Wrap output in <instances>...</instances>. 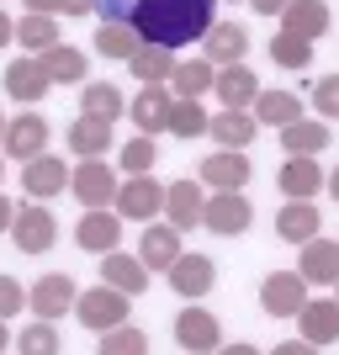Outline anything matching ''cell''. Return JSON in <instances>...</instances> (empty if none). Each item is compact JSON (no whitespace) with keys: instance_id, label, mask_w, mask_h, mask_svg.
<instances>
[{"instance_id":"ba28073f","label":"cell","mask_w":339,"mask_h":355,"mask_svg":"<svg viewBox=\"0 0 339 355\" xmlns=\"http://www.w3.org/2000/svg\"><path fill=\"white\" fill-rule=\"evenodd\" d=\"M74 244L85 254H106L122 244V218L117 207H85L80 212V228H74Z\"/></svg>"},{"instance_id":"52a82bcc","label":"cell","mask_w":339,"mask_h":355,"mask_svg":"<svg viewBox=\"0 0 339 355\" xmlns=\"http://www.w3.org/2000/svg\"><path fill=\"white\" fill-rule=\"evenodd\" d=\"M308 302V282H302V270H270L266 286H260V308L270 318H297V308Z\"/></svg>"},{"instance_id":"ffe728a7","label":"cell","mask_w":339,"mask_h":355,"mask_svg":"<svg viewBox=\"0 0 339 355\" xmlns=\"http://www.w3.org/2000/svg\"><path fill=\"white\" fill-rule=\"evenodd\" d=\"M37 64H43L48 85H85V80H90V74H85V53H80V48H69V43L43 48V53H37Z\"/></svg>"},{"instance_id":"4dcf8cb0","label":"cell","mask_w":339,"mask_h":355,"mask_svg":"<svg viewBox=\"0 0 339 355\" xmlns=\"http://www.w3.org/2000/svg\"><path fill=\"white\" fill-rule=\"evenodd\" d=\"M6 90H11L16 101H43V90H48V74H43V64L37 59H16L11 69H6Z\"/></svg>"},{"instance_id":"8d00e7d4","label":"cell","mask_w":339,"mask_h":355,"mask_svg":"<svg viewBox=\"0 0 339 355\" xmlns=\"http://www.w3.org/2000/svg\"><path fill=\"white\" fill-rule=\"evenodd\" d=\"M133 48H138V32L128 21H101V32H96V53L101 59H128Z\"/></svg>"},{"instance_id":"7bdbcfd3","label":"cell","mask_w":339,"mask_h":355,"mask_svg":"<svg viewBox=\"0 0 339 355\" xmlns=\"http://www.w3.org/2000/svg\"><path fill=\"white\" fill-rule=\"evenodd\" d=\"M27 308V292H21V282L16 276H0V318H11V313Z\"/></svg>"},{"instance_id":"e0dca14e","label":"cell","mask_w":339,"mask_h":355,"mask_svg":"<svg viewBox=\"0 0 339 355\" xmlns=\"http://www.w3.org/2000/svg\"><path fill=\"white\" fill-rule=\"evenodd\" d=\"M202 43H207V64L223 69V64H238L250 53V32L238 27V21H212V27L202 32Z\"/></svg>"},{"instance_id":"bcb514c9","label":"cell","mask_w":339,"mask_h":355,"mask_svg":"<svg viewBox=\"0 0 339 355\" xmlns=\"http://www.w3.org/2000/svg\"><path fill=\"white\" fill-rule=\"evenodd\" d=\"M250 6H254V16H281L286 11V0H250Z\"/></svg>"},{"instance_id":"6da1fadb","label":"cell","mask_w":339,"mask_h":355,"mask_svg":"<svg viewBox=\"0 0 339 355\" xmlns=\"http://www.w3.org/2000/svg\"><path fill=\"white\" fill-rule=\"evenodd\" d=\"M101 21H128L138 43L186 48L212 27V0H90Z\"/></svg>"},{"instance_id":"83f0119b","label":"cell","mask_w":339,"mask_h":355,"mask_svg":"<svg viewBox=\"0 0 339 355\" xmlns=\"http://www.w3.org/2000/svg\"><path fill=\"white\" fill-rule=\"evenodd\" d=\"M128 69H133V80H144V85H159V80H170V69H175V48L138 43L133 53H128Z\"/></svg>"},{"instance_id":"cb8c5ba5","label":"cell","mask_w":339,"mask_h":355,"mask_svg":"<svg viewBox=\"0 0 339 355\" xmlns=\"http://www.w3.org/2000/svg\"><path fill=\"white\" fill-rule=\"evenodd\" d=\"M175 254H180V228L175 223H148L144 244H138V260H144L148 270H170Z\"/></svg>"},{"instance_id":"9a60e30c","label":"cell","mask_w":339,"mask_h":355,"mask_svg":"<svg viewBox=\"0 0 339 355\" xmlns=\"http://www.w3.org/2000/svg\"><path fill=\"white\" fill-rule=\"evenodd\" d=\"M170 106H175V96H170V90L164 85H144L133 96V106H128V117L138 122V133H170Z\"/></svg>"},{"instance_id":"e575fe53","label":"cell","mask_w":339,"mask_h":355,"mask_svg":"<svg viewBox=\"0 0 339 355\" xmlns=\"http://www.w3.org/2000/svg\"><path fill=\"white\" fill-rule=\"evenodd\" d=\"M11 43L32 48V53H43V48H53V43H59V27H53V16H43V11H27L21 21H16Z\"/></svg>"},{"instance_id":"db71d44e","label":"cell","mask_w":339,"mask_h":355,"mask_svg":"<svg viewBox=\"0 0 339 355\" xmlns=\"http://www.w3.org/2000/svg\"><path fill=\"white\" fill-rule=\"evenodd\" d=\"M334 286H339V276H334ZM334 302H339V297H334Z\"/></svg>"},{"instance_id":"d6a6232c","label":"cell","mask_w":339,"mask_h":355,"mask_svg":"<svg viewBox=\"0 0 339 355\" xmlns=\"http://www.w3.org/2000/svg\"><path fill=\"white\" fill-rule=\"evenodd\" d=\"M302 117V101H297L292 90H260L254 96V122H276V128H286V122Z\"/></svg>"},{"instance_id":"4fadbf2b","label":"cell","mask_w":339,"mask_h":355,"mask_svg":"<svg viewBox=\"0 0 339 355\" xmlns=\"http://www.w3.org/2000/svg\"><path fill=\"white\" fill-rule=\"evenodd\" d=\"M21 186H27V196H37V202H48V196H59L64 186H69V164L53 159V154H32L27 164H21Z\"/></svg>"},{"instance_id":"9c48e42d","label":"cell","mask_w":339,"mask_h":355,"mask_svg":"<svg viewBox=\"0 0 339 355\" xmlns=\"http://www.w3.org/2000/svg\"><path fill=\"white\" fill-rule=\"evenodd\" d=\"M254 175V164L244 159V148H218L212 159H202V186H212V191H244Z\"/></svg>"},{"instance_id":"7a4b0ae2","label":"cell","mask_w":339,"mask_h":355,"mask_svg":"<svg viewBox=\"0 0 339 355\" xmlns=\"http://www.w3.org/2000/svg\"><path fill=\"white\" fill-rule=\"evenodd\" d=\"M254 223V207L244 191H212V202H202V228H212L218 239H238Z\"/></svg>"},{"instance_id":"f907efd6","label":"cell","mask_w":339,"mask_h":355,"mask_svg":"<svg viewBox=\"0 0 339 355\" xmlns=\"http://www.w3.org/2000/svg\"><path fill=\"white\" fill-rule=\"evenodd\" d=\"M324 186H329V196H334V202H339V170H334V175L324 180Z\"/></svg>"},{"instance_id":"7dc6e473","label":"cell","mask_w":339,"mask_h":355,"mask_svg":"<svg viewBox=\"0 0 339 355\" xmlns=\"http://www.w3.org/2000/svg\"><path fill=\"white\" fill-rule=\"evenodd\" d=\"M11 218H16V202L6 191H0V234H6V228H11Z\"/></svg>"},{"instance_id":"5bb4252c","label":"cell","mask_w":339,"mask_h":355,"mask_svg":"<svg viewBox=\"0 0 339 355\" xmlns=\"http://www.w3.org/2000/svg\"><path fill=\"white\" fill-rule=\"evenodd\" d=\"M74 282L64 276V270H53V276H43V282L27 292V308L37 313V318H64V313H74Z\"/></svg>"},{"instance_id":"681fc988","label":"cell","mask_w":339,"mask_h":355,"mask_svg":"<svg viewBox=\"0 0 339 355\" xmlns=\"http://www.w3.org/2000/svg\"><path fill=\"white\" fill-rule=\"evenodd\" d=\"M90 11V0H64V16H85Z\"/></svg>"},{"instance_id":"ab89813d","label":"cell","mask_w":339,"mask_h":355,"mask_svg":"<svg viewBox=\"0 0 339 355\" xmlns=\"http://www.w3.org/2000/svg\"><path fill=\"white\" fill-rule=\"evenodd\" d=\"M16 350H21V355H59V350H64V340L53 334V318H37L32 329H21Z\"/></svg>"},{"instance_id":"d4e9b609","label":"cell","mask_w":339,"mask_h":355,"mask_svg":"<svg viewBox=\"0 0 339 355\" xmlns=\"http://www.w3.org/2000/svg\"><path fill=\"white\" fill-rule=\"evenodd\" d=\"M212 90H218L223 106H250L254 96H260V85H254V69L244 59L238 64H223L218 74H212Z\"/></svg>"},{"instance_id":"30bf717a","label":"cell","mask_w":339,"mask_h":355,"mask_svg":"<svg viewBox=\"0 0 339 355\" xmlns=\"http://www.w3.org/2000/svg\"><path fill=\"white\" fill-rule=\"evenodd\" d=\"M170 286H175L180 297H202L212 292V282H218V266H212V254H191V250H180L175 260H170Z\"/></svg>"},{"instance_id":"d590c367","label":"cell","mask_w":339,"mask_h":355,"mask_svg":"<svg viewBox=\"0 0 339 355\" xmlns=\"http://www.w3.org/2000/svg\"><path fill=\"white\" fill-rule=\"evenodd\" d=\"M207 106L202 101H186V96H175V106H170V133L175 138H202L207 133Z\"/></svg>"},{"instance_id":"1f68e13d","label":"cell","mask_w":339,"mask_h":355,"mask_svg":"<svg viewBox=\"0 0 339 355\" xmlns=\"http://www.w3.org/2000/svg\"><path fill=\"white\" fill-rule=\"evenodd\" d=\"M69 148L80 154V159H90V154H106V148H112V122L85 117V112H80V122L69 128Z\"/></svg>"},{"instance_id":"836d02e7","label":"cell","mask_w":339,"mask_h":355,"mask_svg":"<svg viewBox=\"0 0 339 355\" xmlns=\"http://www.w3.org/2000/svg\"><path fill=\"white\" fill-rule=\"evenodd\" d=\"M281 148H286V154H324L329 148V128L324 122H286V128H281Z\"/></svg>"},{"instance_id":"5b68a950","label":"cell","mask_w":339,"mask_h":355,"mask_svg":"<svg viewBox=\"0 0 339 355\" xmlns=\"http://www.w3.org/2000/svg\"><path fill=\"white\" fill-rule=\"evenodd\" d=\"M112 202H117V218L148 223V218H154V212L164 207V186H159V180H154V175H148V170H144V175H128V180H122Z\"/></svg>"},{"instance_id":"603a6c76","label":"cell","mask_w":339,"mask_h":355,"mask_svg":"<svg viewBox=\"0 0 339 355\" xmlns=\"http://www.w3.org/2000/svg\"><path fill=\"white\" fill-rule=\"evenodd\" d=\"M276 186H281V196H318L324 191V170L313 164V154H286Z\"/></svg>"},{"instance_id":"4316f807","label":"cell","mask_w":339,"mask_h":355,"mask_svg":"<svg viewBox=\"0 0 339 355\" xmlns=\"http://www.w3.org/2000/svg\"><path fill=\"white\" fill-rule=\"evenodd\" d=\"M254 128H260V122H254L244 106H223L218 117L207 122V133L218 138L223 148H250V144H254Z\"/></svg>"},{"instance_id":"b9f144b4","label":"cell","mask_w":339,"mask_h":355,"mask_svg":"<svg viewBox=\"0 0 339 355\" xmlns=\"http://www.w3.org/2000/svg\"><path fill=\"white\" fill-rule=\"evenodd\" d=\"M122 164H128V175H144L148 164H154V138H148V133H138L133 144L122 148Z\"/></svg>"},{"instance_id":"816d5d0a","label":"cell","mask_w":339,"mask_h":355,"mask_svg":"<svg viewBox=\"0 0 339 355\" xmlns=\"http://www.w3.org/2000/svg\"><path fill=\"white\" fill-rule=\"evenodd\" d=\"M6 345H11V334H6V318H0V350H6Z\"/></svg>"},{"instance_id":"8992f818","label":"cell","mask_w":339,"mask_h":355,"mask_svg":"<svg viewBox=\"0 0 339 355\" xmlns=\"http://www.w3.org/2000/svg\"><path fill=\"white\" fill-rule=\"evenodd\" d=\"M128 302H133L128 292H117V286L101 282L96 292L74 297V313H80V324H85V329H96V334H101V329H112V324H122V318H128Z\"/></svg>"},{"instance_id":"ee69618b","label":"cell","mask_w":339,"mask_h":355,"mask_svg":"<svg viewBox=\"0 0 339 355\" xmlns=\"http://www.w3.org/2000/svg\"><path fill=\"white\" fill-rule=\"evenodd\" d=\"M276 355H318V345H308V340H286Z\"/></svg>"},{"instance_id":"f5cc1de1","label":"cell","mask_w":339,"mask_h":355,"mask_svg":"<svg viewBox=\"0 0 339 355\" xmlns=\"http://www.w3.org/2000/svg\"><path fill=\"white\" fill-rule=\"evenodd\" d=\"M0 133H6V117H0Z\"/></svg>"},{"instance_id":"f35d334b","label":"cell","mask_w":339,"mask_h":355,"mask_svg":"<svg viewBox=\"0 0 339 355\" xmlns=\"http://www.w3.org/2000/svg\"><path fill=\"white\" fill-rule=\"evenodd\" d=\"M270 59H276L281 69H308L313 64V43L297 37V32H281V37H270Z\"/></svg>"},{"instance_id":"7c38bea8","label":"cell","mask_w":339,"mask_h":355,"mask_svg":"<svg viewBox=\"0 0 339 355\" xmlns=\"http://www.w3.org/2000/svg\"><path fill=\"white\" fill-rule=\"evenodd\" d=\"M175 340H180V350H191V355H212L223 345V324L207 308H186L175 318Z\"/></svg>"},{"instance_id":"c3c4849f","label":"cell","mask_w":339,"mask_h":355,"mask_svg":"<svg viewBox=\"0 0 339 355\" xmlns=\"http://www.w3.org/2000/svg\"><path fill=\"white\" fill-rule=\"evenodd\" d=\"M11 32H16V21H11V16H6V11H0V48L11 43Z\"/></svg>"},{"instance_id":"f1b7e54d","label":"cell","mask_w":339,"mask_h":355,"mask_svg":"<svg viewBox=\"0 0 339 355\" xmlns=\"http://www.w3.org/2000/svg\"><path fill=\"white\" fill-rule=\"evenodd\" d=\"M80 112H85V117H101V122H117L122 112H128V96H122L117 85H106V80H90V85H80Z\"/></svg>"},{"instance_id":"44dd1931","label":"cell","mask_w":339,"mask_h":355,"mask_svg":"<svg viewBox=\"0 0 339 355\" xmlns=\"http://www.w3.org/2000/svg\"><path fill=\"white\" fill-rule=\"evenodd\" d=\"M101 282L117 286V292H128V297H138V292H148V266H144V260H133V254L106 250L101 254Z\"/></svg>"},{"instance_id":"7402d4cb","label":"cell","mask_w":339,"mask_h":355,"mask_svg":"<svg viewBox=\"0 0 339 355\" xmlns=\"http://www.w3.org/2000/svg\"><path fill=\"white\" fill-rule=\"evenodd\" d=\"M302 282L308 286H334V276H339V244H329V239H318L313 234L308 244H302Z\"/></svg>"},{"instance_id":"f546056e","label":"cell","mask_w":339,"mask_h":355,"mask_svg":"<svg viewBox=\"0 0 339 355\" xmlns=\"http://www.w3.org/2000/svg\"><path fill=\"white\" fill-rule=\"evenodd\" d=\"M212 64L207 59H180L175 69H170V90H175V96H186V101H202L207 90H212Z\"/></svg>"},{"instance_id":"ac0fdd59","label":"cell","mask_w":339,"mask_h":355,"mask_svg":"<svg viewBox=\"0 0 339 355\" xmlns=\"http://www.w3.org/2000/svg\"><path fill=\"white\" fill-rule=\"evenodd\" d=\"M318 223H324V212L313 207V196H286V207L276 212V234L286 244H308L318 234Z\"/></svg>"},{"instance_id":"74e56055","label":"cell","mask_w":339,"mask_h":355,"mask_svg":"<svg viewBox=\"0 0 339 355\" xmlns=\"http://www.w3.org/2000/svg\"><path fill=\"white\" fill-rule=\"evenodd\" d=\"M101 355H148V334L128 329V318H122V324L101 329Z\"/></svg>"},{"instance_id":"60d3db41","label":"cell","mask_w":339,"mask_h":355,"mask_svg":"<svg viewBox=\"0 0 339 355\" xmlns=\"http://www.w3.org/2000/svg\"><path fill=\"white\" fill-rule=\"evenodd\" d=\"M313 106H318L324 122H339V74H329V80L313 85Z\"/></svg>"},{"instance_id":"f6af8a7d","label":"cell","mask_w":339,"mask_h":355,"mask_svg":"<svg viewBox=\"0 0 339 355\" xmlns=\"http://www.w3.org/2000/svg\"><path fill=\"white\" fill-rule=\"evenodd\" d=\"M27 11H43V16H64V0H27Z\"/></svg>"},{"instance_id":"277c9868","label":"cell","mask_w":339,"mask_h":355,"mask_svg":"<svg viewBox=\"0 0 339 355\" xmlns=\"http://www.w3.org/2000/svg\"><path fill=\"white\" fill-rule=\"evenodd\" d=\"M69 191L80 196V207H112V196H117V170L101 164V154H90L85 164L69 170Z\"/></svg>"},{"instance_id":"484cf974","label":"cell","mask_w":339,"mask_h":355,"mask_svg":"<svg viewBox=\"0 0 339 355\" xmlns=\"http://www.w3.org/2000/svg\"><path fill=\"white\" fill-rule=\"evenodd\" d=\"M281 32H297V37H324L329 32V6L324 0H286V11H281Z\"/></svg>"},{"instance_id":"d6986e66","label":"cell","mask_w":339,"mask_h":355,"mask_svg":"<svg viewBox=\"0 0 339 355\" xmlns=\"http://www.w3.org/2000/svg\"><path fill=\"white\" fill-rule=\"evenodd\" d=\"M202 180H175V186H164V207L159 212H170V223H175L180 234L186 228H202Z\"/></svg>"},{"instance_id":"8fae6325","label":"cell","mask_w":339,"mask_h":355,"mask_svg":"<svg viewBox=\"0 0 339 355\" xmlns=\"http://www.w3.org/2000/svg\"><path fill=\"white\" fill-rule=\"evenodd\" d=\"M0 148H6L11 159L27 164L32 154H43V148H48V122L37 117V112H21V117H11V122H6V133H0Z\"/></svg>"},{"instance_id":"3957f363","label":"cell","mask_w":339,"mask_h":355,"mask_svg":"<svg viewBox=\"0 0 339 355\" xmlns=\"http://www.w3.org/2000/svg\"><path fill=\"white\" fill-rule=\"evenodd\" d=\"M11 234H16V250L21 254H43V250H53V239H59V218L48 207H37V196H32L27 207H16Z\"/></svg>"},{"instance_id":"11a10c76","label":"cell","mask_w":339,"mask_h":355,"mask_svg":"<svg viewBox=\"0 0 339 355\" xmlns=\"http://www.w3.org/2000/svg\"><path fill=\"white\" fill-rule=\"evenodd\" d=\"M0 175H6V164H0Z\"/></svg>"},{"instance_id":"2e32d148","label":"cell","mask_w":339,"mask_h":355,"mask_svg":"<svg viewBox=\"0 0 339 355\" xmlns=\"http://www.w3.org/2000/svg\"><path fill=\"white\" fill-rule=\"evenodd\" d=\"M297 324H302V340H308V345L329 350V345L339 340V302H334V297L302 302V308H297Z\"/></svg>"}]
</instances>
